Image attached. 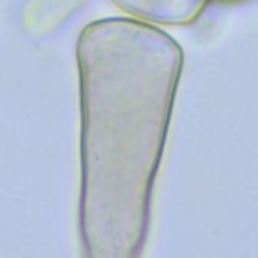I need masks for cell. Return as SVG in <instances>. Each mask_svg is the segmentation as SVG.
<instances>
[{
  "label": "cell",
  "mask_w": 258,
  "mask_h": 258,
  "mask_svg": "<svg viewBox=\"0 0 258 258\" xmlns=\"http://www.w3.org/2000/svg\"><path fill=\"white\" fill-rule=\"evenodd\" d=\"M230 2H232V0H230Z\"/></svg>",
  "instance_id": "cell-1"
}]
</instances>
